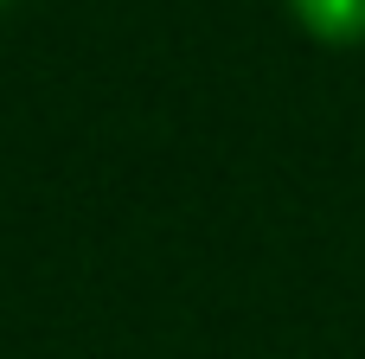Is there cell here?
<instances>
[{
  "instance_id": "cell-2",
  "label": "cell",
  "mask_w": 365,
  "mask_h": 359,
  "mask_svg": "<svg viewBox=\"0 0 365 359\" xmlns=\"http://www.w3.org/2000/svg\"><path fill=\"white\" fill-rule=\"evenodd\" d=\"M0 6H6V0H0Z\"/></svg>"
},
{
  "instance_id": "cell-1",
  "label": "cell",
  "mask_w": 365,
  "mask_h": 359,
  "mask_svg": "<svg viewBox=\"0 0 365 359\" xmlns=\"http://www.w3.org/2000/svg\"><path fill=\"white\" fill-rule=\"evenodd\" d=\"M289 13L321 45H359L365 39V0H289Z\"/></svg>"
}]
</instances>
